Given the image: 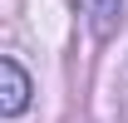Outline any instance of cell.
Here are the masks:
<instances>
[{"instance_id":"cell-1","label":"cell","mask_w":128,"mask_h":123,"mask_svg":"<svg viewBox=\"0 0 128 123\" xmlns=\"http://www.w3.org/2000/svg\"><path fill=\"white\" fill-rule=\"evenodd\" d=\"M25 104H30V79H25V69H20L15 59H0V113H25Z\"/></svg>"},{"instance_id":"cell-2","label":"cell","mask_w":128,"mask_h":123,"mask_svg":"<svg viewBox=\"0 0 128 123\" xmlns=\"http://www.w3.org/2000/svg\"><path fill=\"white\" fill-rule=\"evenodd\" d=\"M84 10H89V20H94L98 34H108L118 25V15H123V0H84Z\"/></svg>"}]
</instances>
